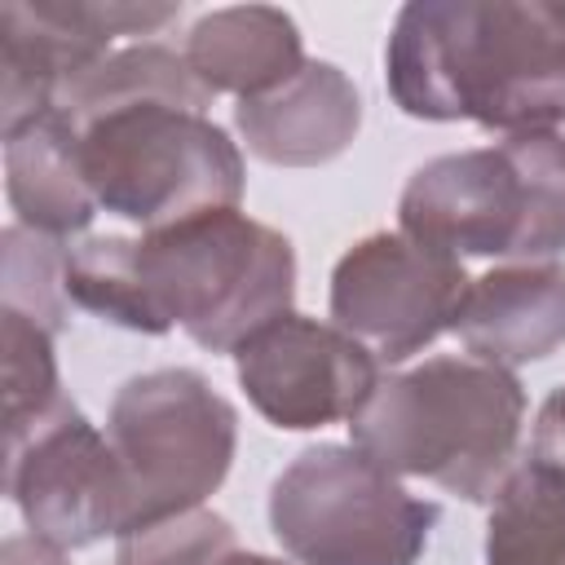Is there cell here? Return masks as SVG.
<instances>
[{"instance_id":"1","label":"cell","mask_w":565,"mask_h":565,"mask_svg":"<svg viewBox=\"0 0 565 565\" xmlns=\"http://www.w3.org/2000/svg\"><path fill=\"white\" fill-rule=\"evenodd\" d=\"M66 300L124 331L163 335L181 327L207 353H238L247 335L291 313L296 252L274 225L221 207L141 238L71 243Z\"/></svg>"},{"instance_id":"2","label":"cell","mask_w":565,"mask_h":565,"mask_svg":"<svg viewBox=\"0 0 565 565\" xmlns=\"http://www.w3.org/2000/svg\"><path fill=\"white\" fill-rule=\"evenodd\" d=\"M402 115L508 137L565 124V0H411L384 44Z\"/></svg>"},{"instance_id":"3","label":"cell","mask_w":565,"mask_h":565,"mask_svg":"<svg viewBox=\"0 0 565 565\" xmlns=\"http://www.w3.org/2000/svg\"><path fill=\"white\" fill-rule=\"evenodd\" d=\"M353 446L393 477H424L463 503H490L516 468L525 388L512 371L441 353L380 380L349 419Z\"/></svg>"},{"instance_id":"4","label":"cell","mask_w":565,"mask_h":565,"mask_svg":"<svg viewBox=\"0 0 565 565\" xmlns=\"http://www.w3.org/2000/svg\"><path fill=\"white\" fill-rule=\"evenodd\" d=\"M397 225L419 247L468 260L539 265L565 252V137L521 132L437 154L411 172Z\"/></svg>"},{"instance_id":"5","label":"cell","mask_w":565,"mask_h":565,"mask_svg":"<svg viewBox=\"0 0 565 565\" xmlns=\"http://www.w3.org/2000/svg\"><path fill=\"white\" fill-rule=\"evenodd\" d=\"M66 124L97 212L132 221L141 234L243 199V154L207 110L132 97Z\"/></svg>"},{"instance_id":"6","label":"cell","mask_w":565,"mask_h":565,"mask_svg":"<svg viewBox=\"0 0 565 565\" xmlns=\"http://www.w3.org/2000/svg\"><path fill=\"white\" fill-rule=\"evenodd\" d=\"M437 516L353 441L300 450L269 486V530L296 565H419Z\"/></svg>"},{"instance_id":"7","label":"cell","mask_w":565,"mask_h":565,"mask_svg":"<svg viewBox=\"0 0 565 565\" xmlns=\"http://www.w3.org/2000/svg\"><path fill=\"white\" fill-rule=\"evenodd\" d=\"M128 486V530L203 508L230 477L238 411L190 366L132 375L106 419Z\"/></svg>"},{"instance_id":"8","label":"cell","mask_w":565,"mask_h":565,"mask_svg":"<svg viewBox=\"0 0 565 565\" xmlns=\"http://www.w3.org/2000/svg\"><path fill=\"white\" fill-rule=\"evenodd\" d=\"M463 260L419 247L402 230L358 238L331 269V322L375 353L406 362L455 331L468 296Z\"/></svg>"},{"instance_id":"9","label":"cell","mask_w":565,"mask_h":565,"mask_svg":"<svg viewBox=\"0 0 565 565\" xmlns=\"http://www.w3.org/2000/svg\"><path fill=\"white\" fill-rule=\"evenodd\" d=\"M181 4L124 0H4L0 4V115L4 137L53 115L62 93L97 66L119 35H159Z\"/></svg>"},{"instance_id":"10","label":"cell","mask_w":565,"mask_h":565,"mask_svg":"<svg viewBox=\"0 0 565 565\" xmlns=\"http://www.w3.org/2000/svg\"><path fill=\"white\" fill-rule=\"evenodd\" d=\"M4 490L26 530L62 552L124 539L128 486L115 446L71 402L26 441L4 450Z\"/></svg>"},{"instance_id":"11","label":"cell","mask_w":565,"mask_h":565,"mask_svg":"<svg viewBox=\"0 0 565 565\" xmlns=\"http://www.w3.org/2000/svg\"><path fill=\"white\" fill-rule=\"evenodd\" d=\"M247 402L287 433L353 419L380 388V362L335 322L282 313L247 335L234 353Z\"/></svg>"},{"instance_id":"12","label":"cell","mask_w":565,"mask_h":565,"mask_svg":"<svg viewBox=\"0 0 565 565\" xmlns=\"http://www.w3.org/2000/svg\"><path fill=\"white\" fill-rule=\"evenodd\" d=\"M234 128L260 163L318 168L353 146L362 128V97L335 62L309 57L287 84L238 102Z\"/></svg>"},{"instance_id":"13","label":"cell","mask_w":565,"mask_h":565,"mask_svg":"<svg viewBox=\"0 0 565 565\" xmlns=\"http://www.w3.org/2000/svg\"><path fill=\"white\" fill-rule=\"evenodd\" d=\"M455 335L468 358L516 371L565 344V265H499L468 282Z\"/></svg>"},{"instance_id":"14","label":"cell","mask_w":565,"mask_h":565,"mask_svg":"<svg viewBox=\"0 0 565 565\" xmlns=\"http://www.w3.org/2000/svg\"><path fill=\"white\" fill-rule=\"evenodd\" d=\"M181 53L212 97L234 93L238 102L287 84L309 62L296 18L274 4H230L203 13Z\"/></svg>"},{"instance_id":"15","label":"cell","mask_w":565,"mask_h":565,"mask_svg":"<svg viewBox=\"0 0 565 565\" xmlns=\"http://www.w3.org/2000/svg\"><path fill=\"white\" fill-rule=\"evenodd\" d=\"M4 190L18 225L71 243L97 216V203L79 177L75 137L62 115H44L31 128L4 137Z\"/></svg>"},{"instance_id":"16","label":"cell","mask_w":565,"mask_h":565,"mask_svg":"<svg viewBox=\"0 0 565 565\" xmlns=\"http://www.w3.org/2000/svg\"><path fill=\"white\" fill-rule=\"evenodd\" d=\"M486 565H565V463L530 450L490 499Z\"/></svg>"},{"instance_id":"17","label":"cell","mask_w":565,"mask_h":565,"mask_svg":"<svg viewBox=\"0 0 565 565\" xmlns=\"http://www.w3.org/2000/svg\"><path fill=\"white\" fill-rule=\"evenodd\" d=\"M4 450L49 424L71 397L62 393L53 335L44 322L4 309Z\"/></svg>"},{"instance_id":"18","label":"cell","mask_w":565,"mask_h":565,"mask_svg":"<svg viewBox=\"0 0 565 565\" xmlns=\"http://www.w3.org/2000/svg\"><path fill=\"white\" fill-rule=\"evenodd\" d=\"M0 256H4V278H0V291H4V309L13 313H26L35 322H44L49 331H62L66 327V247L62 238H49V234H35L26 225H9L4 238H0Z\"/></svg>"},{"instance_id":"19","label":"cell","mask_w":565,"mask_h":565,"mask_svg":"<svg viewBox=\"0 0 565 565\" xmlns=\"http://www.w3.org/2000/svg\"><path fill=\"white\" fill-rule=\"evenodd\" d=\"M115 543V565H221L234 552V525L212 508H194Z\"/></svg>"},{"instance_id":"20","label":"cell","mask_w":565,"mask_h":565,"mask_svg":"<svg viewBox=\"0 0 565 565\" xmlns=\"http://www.w3.org/2000/svg\"><path fill=\"white\" fill-rule=\"evenodd\" d=\"M534 450L552 455L565 463V384L543 402L539 411V428H534Z\"/></svg>"},{"instance_id":"21","label":"cell","mask_w":565,"mask_h":565,"mask_svg":"<svg viewBox=\"0 0 565 565\" xmlns=\"http://www.w3.org/2000/svg\"><path fill=\"white\" fill-rule=\"evenodd\" d=\"M0 565H71L62 547L35 539V534H9L0 547Z\"/></svg>"},{"instance_id":"22","label":"cell","mask_w":565,"mask_h":565,"mask_svg":"<svg viewBox=\"0 0 565 565\" xmlns=\"http://www.w3.org/2000/svg\"><path fill=\"white\" fill-rule=\"evenodd\" d=\"M221 565H282V561H274V556H260V552H238V547H234V552H230Z\"/></svg>"}]
</instances>
